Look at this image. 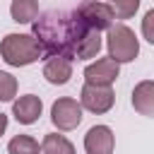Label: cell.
<instances>
[{
    "label": "cell",
    "mask_w": 154,
    "mask_h": 154,
    "mask_svg": "<svg viewBox=\"0 0 154 154\" xmlns=\"http://www.w3.org/2000/svg\"><path fill=\"white\" fill-rule=\"evenodd\" d=\"M43 77H46L51 84H67L70 77H72V60H70V58H63V55L46 58Z\"/></svg>",
    "instance_id": "cell-11"
},
{
    "label": "cell",
    "mask_w": 154,
    "mask_h": 154,
    "mask_svg": "<svg viewBox=\"0 0 154 154\" xmlns=\"http://www.w3.org/2000/svg\"><path fill=\"white\" fill-rule=\"evenodd\" d=\"M120 75V65L113 58H99L84 67V82L87 84H99V87H111Z\"/></svg>",
    "instance_id": "cell-7"
},
{
    "label": "cell",
    "mask_w": 154,
    "mask_h": 154,
    "mask_svg": "<svg viewBox=\"0 0 154 154\" xmlns=\"http://www.w3.org/2000/svg\"><path fill=\"white\" fill-rule=\"evenodd\" d=\"M0 58L12 67H24L43 58V48L34 34H7L0 41Z\"/></svg>",
    "instance_id": "cell-2"
},
{
    "label": "cell",
    "mask_w": 154,
    "mask_h": 154,
    "mask_svg": "<svg viewBox=\"0 0 154 154\" xmlns=\"http://www.w3.org/2000/svg\"><path fill=\"white\" fill-rule=\"evenodd\" d=\"M132 108L140 116L154 118V79H142L132 89Z\"/></svg>",
    "instance_id": "cell-10"
},
{
    "label": "cell",
    "mask_w": 154,
    "mask_h": 154,
    "mask_svg": "<svg viewBox=\"0 0 154 154\" xmlns=\"http://www.w3.org/2000/svg\"><path fill=\"white\" fill-rule=\"evenodd\" d=\"M79 103L82 108H87L89 113H96V116H103L113 108L116 103V94L111 87H99V84H87L82 87L79 91Z\"/></svg>",
    "instance_id": "cell-5"
},
{
    "label": "cell",
    "mask_w": 154,
    "mask_h": 154,
    "mask_svg": "<svg viewBox=\"0 0 154 154\" xmlns=\"http://www.w3.org/2000/svg\"><path fill=\"white\" fill-rule=\"evenodd\" d=\"M17 96V77L10 72H0V101H12Z\"/></svg>",
    "instance_id": "cell-16"
},
{
    "label": "cell",
    "mask_w": 154,
    "mask_h": 154,
    "mask_svg": "<svg viewBox=\"0 0 154 154\" xmlns=\"http://www.w3.org/2000/svg\"><path fill=\"white\" fill-rule=\"evenodd\" d=\"M116 19H130L135 17V12L140 10V0H111L108 2Z\"/></svg>",
    "instance_id": "cell-15"
},
{
    "label": "cell",
    "mask_w": 154,
    "mask_h": 154,
    "mask_svg": "<svg viewBox=\"0 0 154 154\" xmlns=\"http://www.w3.org/2000/svg\"><path fill=\"white\" fill-rule=\"evenodd\" d=\"M41 152L43 154H75V144L58 132H48L41 142Z\"/></svg>",
    "instance_id": "cell-13"
},
{
    "label": "cell",
    "mask_w": 154,
    "mask_h": 154,
    "mask_svg": "<svg viewBox=\"0 0 154 154\" xmlns=\"http://www.w3.org/2000/svg\"><path fill=\"white\" fill-rule=\"evenodd\" d=\"M116 135L108 125H94L84 135V152L87 154H113Z\"/></svg>",
    "instance_id": "cell-8"
},
{
    "label": "cell",
    "mask_w": 154,
    "mask_h": 154,
    "mask_svg": "<svg viewBox=\"0 0 154 154\" xmlns=\"http://www.w3.org/2000/svg\"><path fill=\"white\" fill-rule=\"evenodd\" d=\"M91 29L82 22L77 10H48L31 24V34L43 48L46 58L63 55L75 60L84 36Z\"/></svg>",
    "instance_id": "cell-1"
},
{
    "label": "cell",
    "mask_w": 154,
    "mask_h": 154,
    "mask_svg": "<svg viewBox=\"0 0 154 154\" xmlns=\"http://www.w3.org/2000/svg\"><path fill=\"white\" fill-rule=\"evenodd\" d=\"M10 17L17 24H34L38 19V0H12Z\"/></svg>",
    "instance_id": "cell-12"
},
{
    "label": "cell",
    "mask_w": 154,
    "mask_h": 154,
    "mask_svg": "<svg viewBox=\"0 0 154 154\" xmlns=\"http://www.w3.org/2000/svg\"><path fill=\"white\" fill-rule=\"evenodd\" d=\"M7 130V116L5 113H0V137H2V132Z\"/></svg>",
    "instance_id": "cell-18"
},
{
    "label": "cell",
    "mask_w": 154,
    "mask_h": 154,
    "mask_svg": "<svg viewBox=\"0 0 154 154\" xmlns=\"http://www.w3.org/2000/svg\"><path fill=\"white\" fill-rule=\"evenodd\" d=\"M142 36L154 46V7L147 10V14L142 17Z\"/></svg>",
    "instance_id": "cell-17"
},
{
    "label": "cell",
    "mask_w": 154,
    "mask_h": 154,
    "mask_svg": "<svg viewBox=\"0 0 154 154\" xmlns=\"http://www.w3.org/2000/svg\"><path fill=\"white\" fill-rule=\"evenodd\" d=\"M106 48H108V58H113L118 65L120 63H132L140 55V41H137L135 31L128 24H113L108 29Z\"/></svg>",
    "instance_id": "cell-3"
},
{
    "label": "cell",
    "mask_w": 154,
    "mask_h": 154,
    "mask_svg": "<svg viewBox=\"0 0 154 154\" xmlns=\"http://www.w3.org/2000/svg\"><path fill=\"white\" fill-rule=\"evenodd\" d=\"M77 12H79L82 22H84L89 29H96V31H108V29L113 26V19H116L111 5H106V2H101V0H84V2L77 7Z\"/></svg>",
    "instance_id": "cell-6"
},
{
    "label": "cell",
    "mask_w": 154,
    "mask_h": 154,
    "mask_svg": "<svg viewBox=\"0 0 154 154\" xmlns=\"http://www.w3.org/2000/svg\"><path fill=\"white\" fill-rule=\"evenodd\" d=\"M41 144L31 135H14L7 142V154H38Z\"/></svg>",
    "instance_id": "cell-14"
},
{
    "label": "cell",
    "mask_w": 154,
    "mask_h": 154,
    "mask_svg": "<svg viewBox=\"0 0 154 154\" xmlns=\"http://www.w3.org/2000/svg\"><path fill=\"white\" fill-rule=\"evenodd\" d=\"M51 120L63 132L75 130L82 123V103L77 99H72V96H60L51 106Z\"/></svg>",
    "instance_id": "cell-4"
},
{
    "label": "cell",
    "mask_w": 154,
    "mask_h": 154,
    "mask_svg": "<svg viewBox=\"0 0 154 154\" xmlns=\"http://www.w3.org/2000/svg\"><path fill=\"white\" fill-rule=\"evenodd\" d=\"M41 111H43V101L36 94H24V96H19V99L12 101V116L22 125L36 123L38 116H41Z\"/></svg>",
    "instance_id": "cell-9"
}]
</instances>
